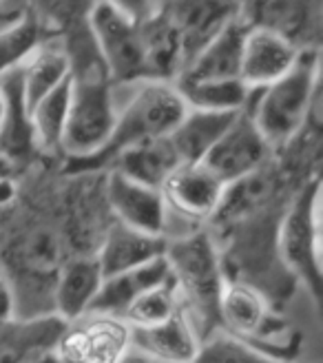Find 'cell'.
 I'll use <instances>...</instances> for the list:
<instances>
[{
  "instance_id": "obj_1",
  "label": "cell",
  "mask_w": 323,
  "mask_h": 363,
  "mask_svg": "<svg viewBox=\"0 0 323 363\" xmlns=\"http://www.w3.org/2000/svg\"><path fill=\"white\" fill-rule=\"evenodd\" d=\"M74 255L67 224V171L38 160L0 197V266L13 290L16 315H49L53 284Z\"/></svg>"
},
{
  "instance_id": "obj_2",
  "label": "cell",
  "mask_w": 323,
  "mask_h": 363,
  "mask_svg": "<svg viewBox=\"0 0 323 363\" xmlns=\"http://www.w3.org/2000/svg\"><path fill=\"white\" fill-rule=\"evenodd\" d=\"M69 53V116L60 142V164L76 169L94 160L115 124L113 82L91 40L86 23L64 31Z\"/></svg>"
},
{
  "instance_id": "obj_3",
  "label": "cell",
  "mask_w": 323,
  "mask_h": 363,
  "mask_svg": "<svg viewBox=\"0 0 323 363\" xmlns=\"http://www.w3.org/2000/svg\"><path fill=\"white\" fill-rule=\"evenodd\" d=\"M244 108L268 147L285 149L308 122H321V51H301L288 74L268 86L250 89Z\"/></svg>"
},
{
  "instance_id": "obj_4",
  "label": "cell",
  "mask_w": 323,
  "mask_h": 363,
  "mask_svg": "<svg viewBox=\"0 0 323 363\" xmlns=\"http://www.w3.org/2000/svg\"><path fill=\"white\" fill-rule=\"evenodd\" d=\"M166 264L179 303L193 321L200 339L220 330L217 308L226 284L220 246L206 226L169 238Z\"/></svg>"
},
{
  "instance_id": "obj_5",
  "label": "cell",
  "mask_w": 323,
  "mask_h": 363,
  "mask_svg": "<svg viewBox=\"0 0 323 363\" xmlns=\"http://www.w3.org/2000/svg\"><path fill=\"white\" fill-rule=\"evenodd\" d=\"M115 124L106 147L86 164L67 171H104L109 160L131 144L166 138L186 113V102L175 82L137 80L129 84H113ZM64 169V167H62Z\"/></svg>"
},
{
  "instance_id": "obj_6",
  "label": "cell",
  "mask_w": 323,
  "mask_h": 363,
  "mask_svg": "<svg viewBox=\"0 0 323 363\" xmlns=\"http://www.w3.org/2000/svg\"><path fill=\"white\" fill-rule=\"evenodd\" d=\"M220 330L246 341L259 352L295 363L301 352V333L283 317L264 290L244 279L226 277L217 308Z\"/></svg>"
},
{
  "instance_id": "obj_7",
  "label": "cell",
  "mask_w": 323,
  "mask_h": 363,
  "mask_svg": "<svg viewBox=\"0 0 323 363\" xmlns=\"http://www.w3.org/2000/svg\"><path fill=\"white\" fill-rule=\"evenodd\" d=\"M277 255L283 270L321 301V175L310 177L285 206L277 226Z\"/></svg>"
},
{
  "instance_id": "obj_8",
  "label": "cell",
  "mask_w": 323,
  "mask_h": 363,
  "mask_svg": "<svg viewBox=\"0 0 323 363\" xmlns=\"http://www.w3.org/2000/svg\"><path fill=\"white\" fill-rule=\"evenodd\" d=\"M84 23L113 84L147 80L144 47L137 21L106 0H94Z\"/></svg>"
},
{
  "instance_id": "obj_9",
  "label": "cell",
  "mask_w": 323,
  "mask_h": 363,
  "mask_svg": "<svg viewBox=\"0 0 323 363\" xmlns=\"http://www.w3.org/2000/svg\"><path fill=\"white\" fill-rule=\"evenodd\" d=\"M237 21L277 33L299 51H321L323 0H237Z\"/></svg>"
},
{
  "instance_id": "obj_10",
  "label": "cell",
  "mask_w": 323,
  "mask_h": 363,
  "mask_svg": "<svg viewBox=\"0 0 323 363\" xmlns=\"http://www.w3.org/2000/svg\"><path fill=\"white\" fill-rule=\"evenodd\" d=\"M131 325L122 317L89 311L64 321L56 354L60 363H120L131 350Z\"/></svg>"
},
{
  "instance_id": "obj_11",
  "label": "cell",
  "mask_w": 323,
  "mask_h": 363,
  "mask_svg": "<svg viewBox=\"0 0 323 363\" xmlns=\"http://www.w3.org/2000/svg\"><path fill=\"white\" fill-rule=\"evenodd\" d=\"M171 222H184L186 230L208 226L217 213L226 186L215 177L202 162L179 164L159 186Z\"/></svg>"
},
{
  "instance_id": "obj_12",
  "label": "cell",
  "mask_w": 323,
  "mask_h": 363,
  "mask_svg": "<svg viewBox=\"0 0 323 363\" xmlns=\"http://www.w3.org/2000/svg\"><path fill=\"white\" fill-rule=\"evenodd\" d=\"M273 155V149L259 133L253 118L246 108L232 118L224 135L208 151L202 164L217 177L224 186L232 184L259 167H264Z\"/></svg>"
},
{
  "instance_id": "obj_13",
  "label": "cell",
  "mask_w": 323,
  "mask_h": 363,
  "mask_svg": "<svg viewBox=\"0 0 323 363\" xmlns=\"http://www.w3.org/2000/svg\"><path fill=\"white\" fill-rule=\"evenodd\" d=\"M104 199L115 222L149 235L169 238V213L159 189L140 184L115 171H106Z\"/></svg>"
},
{
  "instance_id": "obj_14",
  "label": "cell",
  "mask_w": 323,
  "mask_h": 363,
  "mask_svg": "<svg viewBox=\"0 0 323 363\" xmlns=\"http://www.w3.org/2000/svg\"><path fill=\"white\" fill-rule=\"evenodd\" d=\"M184 49V69L215 35L237 21V0H159Z\"/></svg>"
},
{
  "instance_id": "obj_15",
  "label": "cell",
  "mask_w": 323,
  "mask_h": 363,
  "mask_svg": "<svg viewBox=\"0 0 323 363\" xmlns=\"http://www.w3.org/2000/svg\"><path fill=\"white\" fill-rule=\"evenodd\" d=\"M62 328L64 321L53 313L0 321V363H60L56 346Z\"/></svg>"
},
{
  "instance_id": "obj_16",
  "label": "cell",
  "mask_w": 323,
  "mask_h": 363,
  "mask_svg": "<svg viewBox=\"0 0 323 363\" xmlns=\"http://www.w3.org/2000/svg\"><path fill=\"white\" fill-rule=\"evenodd\" d=\"M0 86H3L5 94V111L3 120H0V151L16 167L18 173H23L38 160H42V155L38 151V144H35L31 113L23 96L18 69H11L0 76Z\"/></svg>"
},
{
  "instance_id": "obj_17",
  "label": "cell",
  "mask_w": 323,
  "mask_h": 363,
  "mask_svg": "<svg viewBox=\"0 0 323 363\" xmlns=\"http://www.w3.org/2000/svg\"><path fill=\"white\" fill-rule=\"evenodd\" d=\"M301 51L281 35L264 29H246L239 78L248 89H261L295 67Z\"/></svg>"
},
{
  "instance_id": "obj_18",
  "label": "cell",
  "mask_w": 323,
  "mask_h": 363,
  "mask_svg": "<svg viewBox=\"0 0 323 363\" xmlns=\"http://www.w3.org/2000/svg\"><path fill=\"white\" fill-rule=\"evenodd\" d=\"M104 275L96 255H71L53 284L51 311L62 321L78 319L94 308Z\"/></svg>"
},
{
  "instance_id": "obj_19",
  "label": "cell",
  "mask_w": 323,
  "mask_h": 363,
  "mask_svg": "<svg viewBox=\"0 0 323 363\" xmlns=\"http://www.w3.org/2000/svg\"><path fill=\"white\" fill-rule=\"evenodd\" d=\"M131 346L155 363H195L202 339L184 311L151 328H131Z\"/></svg>"
},
{
  "instance_id": "obj_20",
  "label": "cell",
  "mask_w": 323,
  "mask_h": 363,
  "mask_svg": "<svg viewBox=\"0 0 323 363\" xmlns=\"http://www.w3.org/2000/svg\"><path fill=\"white\" fill-rule=\"evenodd\" d=\"M166 242L169 238L142 233L113 220L96 250V259L100 264L102 275L109 277L115 272L144 266L162 257L166 252Z\"/></svg>"
},
{
  "instance_id": "obj_21",
  "label": "cell",
  "mask_w": 323,
  "mask_h": 363,
  "mask_svg": "<svg viewBox=\"0 0 323 363\" xmlns=\"http://www.w3.org/2000/svg\"><path fill=\"white\" fill-rule=\"evenodd\" d=\"M182 164L175 153L171 138H155L131 144V147L118 151L104 171H115L129 179H135L140 184L159 189L164 179Z\"/></svg>"
},
{
  "instance_id": "obj_22",
  "label": "cell",
  "mask_w": 323,
  "mask_h": 363,
  "mask_svg": "<svg viewBox=\"0 0 323 363\" xmlns=\"http://www.w3.org/2000/svg\"><path fill=\"white\" fill-rule=\"evenodd\" d=\"M166 281H171V270H169L164 255L144 266L115 272V275L104 277L91 311L122 317L140 295H144L147 290L162 286Z\"/></svg>"
},
{
  "instance_id": "obj_23",
  "label": "cell",
  "mask_w": 323,
  "mask_h": 363,
  "mask_svg": "<svg viewBox=\"0 0 323 363\" xmlns=\"http://www.w3.org/2000/svg\"><path fill=\"white\" fill-rule=\"evenodd\" d=\"M71 74L69 53L64 45V33H51L35 47L18 67L23 96L31 108L53 86L64 82Z\"/></svg>"
},
{
  "instance_id": "obj_24",
  "label": "cell",
  "mask_w": 323,
  "mask_h": 363,
  "mask_svg": "<svg viewBox=\"0 0 323 363\" xmlns=\"http://www.w3.org/2000/svg\"><path fill=\"white\" fill-rule=\"evenodd\" d=\"M142 47H144L147 80L175 82L184 71L182 40L171 18L157 9L151 18L140 23Z\"/></svg>"
},
{
  "instance_id": "obj_25",
  "label": "cell",
  "mask_w": 323,
  "mask_h": 363,
  "mask_svg": "<svg viewBox=\"0 0 323 363\" xmlns=\"http://www.w3.org/2000/svg\"><path fill=\"white\" fill-rule=\"evenodd\" d=\"M246 27L232 21L197 53L177 80H232L239 78ZM175 80V82H177Z\"/></svg>"
},
{
  "instance_id": "obj_26",
  "label": "cell",
  "mask_w": 323,
  "mask_h": 363,
  "mask_svg": "<svg viewBox=\"0 0 323 363\" xmlns=\"http://www.w3.org/2000/svg\"><path fill=\"white\" fill-rule=\"evenodd\" d=\"M239 113V111H237ZM237 113L204 111V108H186L182 120L171 131V142L179 162H204L208 151L224 135L228 124Z\"/></svg>"
},
{
  "instance_id": "obj_27",
  "label": "cell",
  "mask_w": 323,
  "mask_h": 363,
  "mask_svg": "<svg viewBox=\"0 0 323 363\" xmlns=\"http://www.w3.org/2000/svg\"><path fill=\"white\" fill-rule=\"evenodd\" d=\"M29 113L40 155L60 160V142L69 116V78L45 94L29 108Z\"/></svg>"
},
{
  "instance_id": "obj_28",
  "label": "cell",
  "mask_w": 323,
  "mask_h": 363,
  "mask_svg": "<svg viewBox=\"0 0 323 363\" xmlns=\"http://www.w3.org/2000/svg\"><path fill=\"white\" fill-rule=\"evenodd\" d=\"M177 91L182 94L188 108H204V111L237 113L244 108L250 89L242 78L232 80H177Z\"/></svg>"
},
{
  "instance_id": "obj_29",
  "label": "cell",
  "mask_w": 323,
  "mask_h": 363,
  "mask_svg": "<svg viewBox=\"0 0 323 363\" xmlns=\"http://www.w3.org/2000/svg\"><path fill=\"white\" fill-rule=\"evenodd\" d=\"M51 33L56 31H51L35 13H29L21 23L0 31V76L21 67L29 53Z\"/></svg>"
},
{
  "instance_id": "obj_30",
  "label": "cell",
  "mask_w": 323,
  "mask_h": 363,
  "mask_svg": "<svg viewBox=\"0 0 323 363\" xmlns=\"http://www.w3.org/2000/svg\"><path fill=\"white\" fill-rule=\"evenodd\" d=\"M179 311H184L179 303L177 290L173 286V279L147 290L144 295H140L122 315L131 328H151V325H159L175 317Z\"/></svg>"
},
{
  "instance_id": "obj_31",
  "label": "cell",
  "mask_w": 323,
  "mask_h": 363,
  "mask_svg": "<svg viewBox=\"0 0 323 363\" xmlns=\"http://www.w3.org/2000/svg\"><path fill=\"white\" fill-rule=\"evenodd\" d=\"M195 363H285L275 357H268L246 341L232 337L224 330H215L202 339Z\"/></svg>"
},
{
  "instance_id": "obj_32",
  "label": "cell",
  "mask_w": 323,
  "mask_h": 363,
  "mask_svg": "<svg viewBox=\"0 0 323 363\" xmlns=\"http://www.w3.org/2000/svg\"><path fill=\"white\" fill-rule=\"evenodd\" d=\"M27 5L51 31L64 33L84 23L94 0H27Z\"/></svg>"
},
{
  "instance_id": "obj_33",
  "label": "cell",
  "mask_w": 323,
  "mask_h": 363,
  "mask_svg": "<svg viewBox=\"0 0 323 363\" xmlns=\"http://www.w3.org/2000/svg\"><path fill=\"white\" fill-rule=\"evenodd\" d=\"M106 3L120 9L122 13H127L137 23L147 21V18H151L159 9V0H106Z\"/></svg>"
},
{
  "instance_id": "obj_34",
  "label": "cell",
  "mask_w": 323,
  "mask_h": 363,
  "mask_svg": "<svg viewBox=\"0 0 323 363\" xmlns=\"http://www.w3.org/2000/svg\"><path fill=\"white\" fill-rule=\"evenodd\" d=\"M33 13L27 0H0V31L21 23L25 16Z\"/></svg>"
},
{
  "instance_id": "obj_35",
  "label": "cell",
  "mask_w": 323,
  "mask_h": 363,
  "mask_svg": "<svg viewBox=\"0 0 323 363\" xmlns=\"http://www.w3.org/2000/svg\"><path fill=\"white\" fill-rule=\"evenodd\" d=\"M16 315V301H13V290L5 275L3 266H0V321H5Z\"/></svg>"
},
{
  "instance_id": "obj_36",
  "label": "cell",
  "mask_w": 323,
  "mask_h": 363,
  "mask_svg": "<svg viewBox=\"0 0 323 363\" xmlns=\"http://www.w3.org/2000/svg\"><path fill=\"white\" fill-rule=\"evenodd\" d=\"M16 177H18L16 167L3 155V151H0V189H3V186H9Z\"/></svg>"
},
{
  "instance_id": "obj_37",
  "label": "cell",
  "mask_w": 323,
  "mask_h": 363,
  "mask_svg": "<svg viewBox=\"0 0 323 363\" xmlns=\"http://www.w3.org/2000/svg\"><path fill=\"white\" fill-rule=\"evenodd\" d=\"M120 363H155L153 359H149L147 354H142V352H137L135 348H131L129 350V354L127 357H124Z\"/></svg>"
},
{
  "instance_id": "obj_38",
  "label": "cell",
  "mask_w": 323,
  "mask_h": 363,
  "mask_svg": "<svg viewBox=\"0 0 323 363\" xmlns=\"http://www.w3.org/2000/svg\"><path fill=\"white\" fill-rule=\"evenodd\" d=\"M3 111H5V94H3V86H0V120H3Z\"/></svg>"
},
{
  "instance_id": "obj_39",
  "label": "cell",
  "mask_w": 323,
  "mask_h": 363,
  "mask_svg": "<svg viewBox=\"0 0 323 363\" xmlns=\"http://www.w3.org/2000/svg\"><path fill=\"white\" fill-rule=\"evenodd\" d=\"M9 191H11V184H9V186H3V189H0V197H5Z\"/></svg>"
}]
</instances>
